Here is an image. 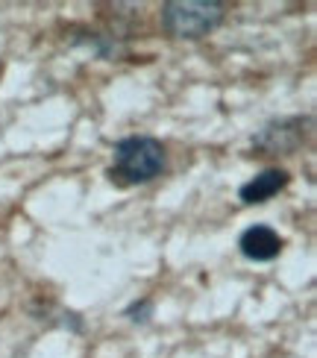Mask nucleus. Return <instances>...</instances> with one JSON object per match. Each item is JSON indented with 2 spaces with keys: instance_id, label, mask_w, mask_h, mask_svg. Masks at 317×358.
I'll list each match as a JSON object with an SVG mask.
<instances>
[{
  "instance_id": "obj_1",
  "label": "nucleus",
  "mask_w": 317,
  "mask_h": 358,
  "mask_svg": "<svg viewBox=\"0 0 317 358\" xmlns=\"http://www.w3.org/2000/svg\"><path fill=\"white\" fill-rule=\"evenodd\" d=\"M168 168V153L164 144L153 136H129L120 138L112 150V165L109 179L120 188L132 185H147Z\"/></svg>"
},
{
  "instance_id": "obj_2",
  "label": "nucleus",
  "mask_w": 317,
  "mask_h": 358,
  "mask_svg": "<svg viewBox=\"0 0 317 358\" xmlns=\"http://www.w3.org/2000/svg\"><path fill=\"white\" fill-rule=\"evenodd\" d=\"M226 3L220 0H171L162 6V27L171 38L200 41L223 24Z\"/></svg>"
},
{
  "instance_id": "obj_3",
  "label": "nucleus",
  "mask_w": 317,
  "mask_h": 358,
  "mask_svg": "<svg viewBox=\"0 0 317 358\" xmlns=\"http://www.w3.org/2000/svg\"><path fill=\"white\" fill-rule=\"evenodd\" d=\"M311 129L309 115L279 117V121L265 124L253 138V156H291L303 147Z\"/></svg>"
},
{
  "instance_id": "obj_4",
  "label": "nucleus",
  "mask_w": 317,
  "mask_h": 358,
  "mask_svg": "<svg viewBox=\"0 0 317 358\" xmlns=\"http://www.w3.org/2000/svg\"><path fill=\"white\" fill-rule=\"evenodd\" d=\"M238 247H241V256L250 262H274L282 252V238L267 223H253V227L241 232Z\"/></svg>"
},
{
  "instance_id": "obj_5",
  "label": "nucleus",
  "mask_w": 317,
  "mask_h": 358,
  "mask_svg": "<svg viewBox=\"0 0 317 358\" xmlns=\"http://www.w3.org/2000/svg\"><path fill=\"white\" fill-rule=\"evenodd\" d=\"M288 182H291V173L285 168H265L262 173H255L250 182H244L238 188V197L247 206H259V203L274 200Z\"/></svg>"
},
{
  "instance_id": "obj_6",
  "label": "nucleus",
  "mask_w": 317,
  "mask_h": 358,
  "mask_svg": "<svg viewBox=\"0 0 317 358\" xmlns=\"http://www.w3.org/2000/svg\"><path fill=\"white\" fill-rule=\"evenodd\" d=\"M150 315H153V300H139V303H132V306L127 308V317H129L132 323H147Z\"/></svg>"
}]
</instances>
